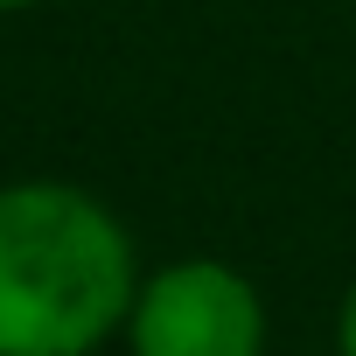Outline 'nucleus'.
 <instances>
[{
    "label": "nucleus",
    "instance_id": "nucleus-4",
    "mask_svg": "<svg viewBox=\"0 0 356 356\" xmlns=\"http://www.w3.org/2000/svg\"><path fill=\"white\" fill-rule=\"evenodd\" d=\"M0 8H35V0H0Z\"/></svg>",
    "mask_w": 356,
    "mask_h": 356
},
{
    "label": "nucleus",
    "instance_id": "nucleus-2",
    "mask_svg": "<svg viewBox=\"0 0 356 356\" xmlns=\"http://www.w3.org/2000/svg\"><path fill=\"white\" fill-rule=\"evenodd\" d=\"M133 356H266V300L224 259L161 266L126 314Z\"/></svg>",
    "mask_w": 356,
    "mask_h": 356
},
{
    "label": "nucleus",
    "instance_id": "nucleus-3",
    "mask_svg": "<svg viewBox=\"0 0 356 356\" xmlns=\"http://www.w3.org/2000/svg\"><path fill=\"white\" fill-rule=\"evenodd\" d=\"M335 342H342V356H356V286H349V300H342V328H335Z\"/></svg>",
    "mask_w": 356,
    "mask_h": 356
},
{
    "label": "nucleus",
    "instance_id": "nucleus-1",
    "mask_svg": "<svg viewBox=\"0 0 356 356\" xmlns=\"http://www.w3.org/2000/svg\"><path fill=\"white\" fill-rule=\"evenodd\" d=\"M133 245L70 182L0 189V356H91L133 314Z\"/></svg>",
    "mask_w": 356,
    "mask_h": 356
}]
</instances>
